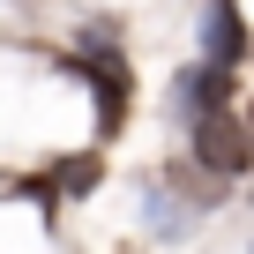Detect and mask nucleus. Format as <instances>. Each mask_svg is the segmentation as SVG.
Here are the masks:
<instances>
[{"instance_id":"f257e3e1","label":"nucleus","mask_w":254,"mask_h":254,"mask_svg":"<svg viewBox=\"0 0 254 254\" xmlns=\"http://www.w3.org/2000/svg\"><path fill=\"white\" fill-rule=\"evenodd\" d=\"M194 157H202L209 172H247V157H254V127H239L232 105L202 112V120H194Z\"/></svg>"},{"instance_id":"f03ea898","label":"nucleus","mask_w":254,"mask_h":254,"mask_svg":"<svg viewBox=\"0 0 254 254\" xmlns=\"http://www.w3.org/2000/svg\"><path fill=\"white\" fill-rule=\"evenodd\" d=\"M75 60L97 75V120H105V135L120 127V90H127V67H120V53H112V38H97V30H82L75 38Z\"/></svg>"},{"instance_id":"7ed1b4c3","label":"nucleus","mask_w":254,"mask_h":254,"mask_svg":"<svg viewBox=\"0 0 254 254\" xmlns=\"http://www.w3.org/2000/svg\"><path fill=\"white\" fill-rule=\"evenodd\" d=\"M217 105H232V67H224V60L187 67V75H180V112L202 120V112H217Z\"/></svg>"},{"instance_id":"20e7f679","label":"nucleus","mask_w":254,"mask_h":254,"mask_svg":"<svg viewBox=\"0 0 254 254\" xmlns=\"http://www.w3.org/2000/svg\"><path fill=\"white\" fill-rule=\"evenodd\" d=\"M202 53H209V60H224V67L247 53V30H239V8H232V0H217V8L202 15Z\"/></svg>"},{"instance_id":"39448f33","label":"nucleus","mask_w":254,"mask_h":254,"mask_svg":"<svg viewBox=\"0 0 254 254\" xmlns=\"http://www.w3.org/2000/svg\"><path fill=\"white\" fill-rule=\"evenodd\" d=\"M187 224H194V209H187V202H172V194L157 187V194H150V232H157V239H172V232H187Z\"/></svg>"}]
</instances>
